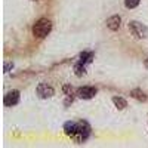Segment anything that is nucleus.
I'll return each instance as SVG.
<instances>
[{
    "mask_svg": "<svg viewBox=\"0 0 148 148\" xmlns=\"http://www.w3.org/2000/svg\"><path fill=\"white\" fill-rule=\"evenodd\" d=\"M10 68H14V64H12V62H6L5 64V73H9Z\"/></svg>",
    "mask_w": 148,
    "mask_h": 148,
    "instance_id": "4468645a",
    "label": "nucleus"
},
{
    "mask_svg": "<svg viewBox=\"0 0 148 148\" xmlns=\"http://www.w3.org/2000/svg\"><path fill=\"white\" fill-rule=\"evenodd\" d=\"M74 71H76V76H79V77H82L83 74L86 73V68H84V64H82V62H79L76 67H74Z\"/></svg>",
    "mask_w": 148,
    "mask_h": 148,
    "instance_id": "f8f14e48",
    "label": "nucleus"
},
{
    "mask_svg": "<svg viewBox=\"0 0 148 148\" xmlns=\"http://www.w3.org/2000/svg\"><path fill=\"white\" fill-rule=\"evenodd\" d=\"M93 58V52H83L80 55V62L82 64H86V62H90Z\"/></svg>",
    "mask_w": 148,
    "mask_h": 148,
    "instance_id": "9b49d317",
    "label": "nucleus"
},
{
    "mask_svg": "<svg viewBox=\"0 0 148 148\" xmlns=\"http://www.w3.org/2000/svg\"><path fill=\"white\" fill-rule=\"evenodd\" d=\"M52 30V22L49 21L47 18H40L34 25H33V34L39 39H43L46 37Z\"/></svg>",
    "mask_w": 148,
    "mask_h": 148,
    "instance_id": "f257e3e1",
    "label": "nucleus"
},
{
    "mask_svg": "<svg viewBox=\"0 0 148 148\" xmlns=\"http://www.w3.org/2000/svg\"><path fill=\"white\" fill-rule=\"evenodd\" d=\"M19 102V92L18 90H10V92H8L6 95H5V98H3V104L6 105V107H14V105H16Z\"/></svg>",
    "mask_w": 148,
    "mask_h": 148,
    "instance_id": "423d86ee",
    "label": "nucleus"
},
{
    "mask_svg": "<svg viewBox=\"0 0 148 148\" xmlns=\"http://www.w3.org/2000/svg\"><path fill=\"white\" fill-rule=\"evenodd\" d=\"M129 31L136 37V39H147L148 37V28L138 21H130L129 22Z\"/></svg>",
    "mask_w": 148,
    "mask_h": 148,
    "instance_id": "7ed1b4c3",
    "label": "nucleus"
},
{
    "mask_svg": "<svg viewBox=\"0 0 148 148\" xmlns=\"http://www.w3.org/2000/svg\"><path fill=\"white\" fill-rule=\"evenodd\" d=\"M76 129H77V123L76 121H67L64 125V132L68 135V136H73L76 133Z\"/></svg>",
    "mask_w": 148,
    "mask_h": 148,
    "instance_id": "6e6552de",
    "label": "nucleus"
},
{
    "mask_svg": "<svg viewBox=\"0 0 148 148\" xmlns=\"http://www.w3.org/2000/svg\"><path fill=\"white\" fill-rule=\"evenodd\" d=\"M113 104L116 105L117 110H125L127 107V101L125 99V98H121V96H114L113 98Z\"/></svg>",
    "mask_w": 148,
    "mask_h": 148,
    "instance_id": "1a4fd4ad",
    "label": "nucleus"
},
{
    "mask_svg": "<svg viewBox=\"0 0 148 148\" xmlns=\"http://www.w3.org/2000/svg\"><path fill=\"white\" fill-rule=\"evenodd\" d=\"M107 27L111 30V31H117L120 28V24H121V18L119 15H114V16H110L107 19Z\"/></svg>",
    "mask_w": 148,
    "mask_h": 148,
    "instance_id": "0eeeda50",
    "label": "nucleus"
},
{
    "mask_svg": "<svg viewBox=\"0 0 148 148\" xmlns=\"http://www.w3.org/2000/svg\"><path fill=\"white\" fill-rule=\"evenodd\" d=\"M130 96L135 98V99H138V101H141V102L147 101V95H145V92H142L141 89H133V90H130Z\"/></svg>",
    "mask_w": 148,
    "mask_h": 148,
    "instance_id": "9d476101",
    "label": "nucleus"
},
{
    "mask_svg": "<svg viewBox=\"0 0 148 148\" xmlns=\"http://www.w3.org/2000/svg\"><path fill=\"white\" fill-rule=\"evenodd\" d=\"M89 133H90V126L88 125V123H86V121H77L76 133H74L71 138L76 141L77 144H82V142H84L86 139H88Z\"/></svg>",
    "mask_w": 148,
    "mask_h": 148,
    "instance_id": "f03ea898",
    "label": "nucleus"
},
{
    "mask_svg": "<svg viewBox=\"0 0 148 148\" xmlns=\"http://www.w3.org/2000/svg\"><path fill=\"white\" fill-rule=\"evenodd\" d=\"M36 92H37V95H39V98H42V99H47V98L53 96V93H55L53 88L49 86L47 83H40L39 86H37Z\"/></svg>",
    "mask_w": 148,
    "mask_h": 148,
    "instance_id": "20e7f679",
    "label": "nucleus"
},
{
    "mask_svg": "<svg viewBox=\"0 0 148 148\" xmlns=\"http://www.w3.org/2000/svg\"><path fill=\"white\" fill-rule=\"evenodd\" d=\"M96 88H93V86H83V88H79L76 95L80 98V99H90V98H93L96 95Z\"/></svg>",
    "mask_w": 148,
    "mask_h": 148,
    "instance_id": "39448f33",
    "label": "nucleus"
},
{
    "mask_svg": "<svg viewBox=\"0 0 148 148\" xmlns=\"http://www.w3.org/2000/svg\"><path fill=\"white\" fill-rule=\"evenodd\" d=\"M141 0H125V6L127 9H133V8H136L139 5Z\"/></svg>",
    "mask_w": 148,
    "mask_h": 148,
    "instance_id": "ddd939ff",
    "label": "nucleus"
}]
</instances>
